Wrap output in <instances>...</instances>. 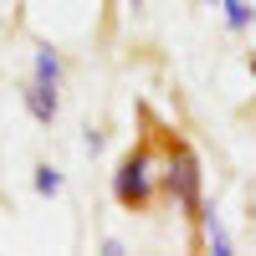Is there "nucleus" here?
Instances as JSON below:
<instances>
[{"label": "nucleus", "mask_w": 256, "mask_h": 256, "mask_svg": "<svg viewBox=\"0 0 256 256\" xmlns=\"http://www.w3.org/2000/svg\"><path fill=\"white\" fill-rule=\"evenodd\" d=\"M82 144H88V154H98V148H102V134H98V128H88V134H82Z\"/></svg>", "instance_id": "obj_7"}, {"label": "nucleus", "mask_w": 256, "mask_h": 256, "mask_svg": "<svg viewBox=\"0 0 256 256\" xmlns=\"http://www.w3.org/2000/svg\"><path fill=\"white\" fill-rule=\"evenodd\" d=\"M20 98H26V108L36 123H56V108H62V56L52 46H36V72L31 82L20 88Z\"/></svg>", "instance_id": "obj_2"}, {"label": "nucleus", "mask_w": 256, "mask_h": 256, "mask_svg": "<svg viewBox=\"0 0 256 256\" xmlns=\"http://www.w3.org/2000/svg\"><path fill=\"white\" fill-rule=\"evenodd\" d=\"M31 184H36V195H46V200H52L56 190H62V169H52V164H36V180H31Z\"/></svg>", "instance_id": "obj_6"}, {"label": "nucleus", "mask_w": 256, "mask_h": 256, "mask_svg": "<svg viewBox=\"0 0 256 256\" xmlns=\"http://www.w3.org/2000/svg\"><path fill=\"white\" fill-rule=\"evenodd\" d=\"M113 200L123 210H144L154 200V154H148V148H134V154L113 169Z\"/></svg>", "instance_id": "obj_3"}, {"label": "nucleus", "mask_w": 256, "mask_h": 256, "mask_svg": "<svg viewBox=\"0 0 256 256\" xmlns=\"http://www.w3.org/2000/svg\"><path fill=\"white\" fill-rule=\"evenodd\" d=\"M200 226H205V246L226 256V251H230V236H226V226H220V216H216V210H210V205L200 210Z\"/></svg>", "instance_id": "obj_5"}, {"label": "nucleus", "mask_w": 256, "mask_h": 256, "mask_svg": "<svg viewBox=\"0 0 256 256\" xmlns=\"http://www.w3.org/2000/svg\"><path fill=\"white\" fill-rule=\"evenodd\" d=\"M210 6H220V10H226V26L236 31V36H246V31H251V20H256V10L246 6V0H210Z\"/></svg>", "instance_id": "obj_4"}, {"label": "nucleus", "mask_w": 256, "mask_h": 256, "mask_svg": "<svg viewBox=\"0 0 256 256\" xmlns=\"http://www.w3.org/2000/svg\"><path fill=\"white\" fill-rule=\"evenodd\" d=\"M128 6H134V10H144V0H128Z\"/></svg>", "instance_id": "obj_8"}, {"label": "nucleus", "mask_w": 256, "mask_h": 256, "mask_svg": "<svg viewBox=\"0 0 256 256\" xmlns=\"http://www.w3.org/2000/svg\"><path fill=\"white\" fill-rule=\"evenodd\" d=\"M164 190L190 220H200L205 210V174H200V159L190 144H169V164H164Z\"/></svg>", "instance_id": "obj_1"}]
</instances>
